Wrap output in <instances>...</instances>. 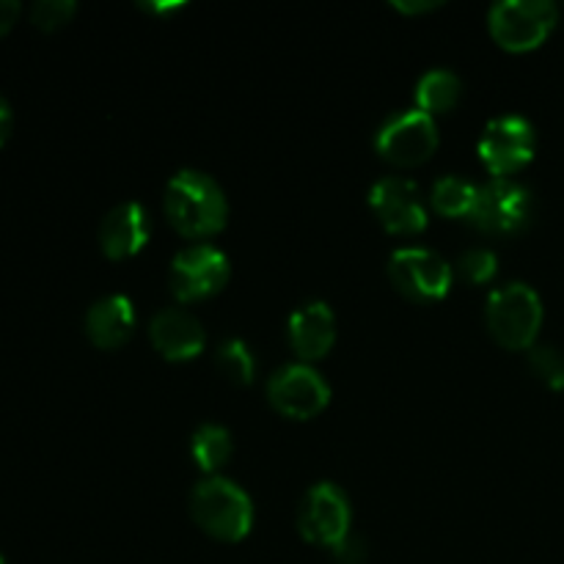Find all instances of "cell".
I'll list each match as a JSON object with an SVG mask.
<instances>
[{"label":"cell","instance_id":"cell-28","mask_svg":"<svg viewBox=\"0 0 564 564\" xmlns=\"http://www.w3.org/2000/svg\"><path fill=\"white\" fill-rule=\"evenodd\" d=\"M141 9L149 11V14H163V11L182 9V3H141Z\"/></svg>","mask_w":564,"mask_h":564},{"label":"cell","instance_id":"cell-23","mask_svg":"<svg viewBox=\"0 0 564 564\" xmlns=\"http://www.w3.org/2000/svg\"><path fill=\"white\" fill-rule=\"evenodd\" d=\"M77 14L75 0H39L31 6V22L44 33L61 31Z\"/></svg>","mask_w":564,"mask_h":564},{"label":"cell","instance_id":"cell-13","mask_svg":"<svg viewBox=\"0 0 564 564\" xmlns=\"http://www.w3.org/2000/svg\"><path fill=\"white\" fill-rule=\"evenodd\" d=\"M149 341L165 361H191L207 347V334L196 314L182 306H165L149 323Z\"/></svg>","mask_w":564,"mask_h":564},{"label":"cell","instance_id":"cell-25","mask_svg":"<svg viewBox=\"0 0 564 564\" xmlns=\"http://www.w3.org/2000/svg\"><path fill=\"white\" fill-rule=\"evenodd\" d=\"M20 14H22V6L17 3V0H0V39L17 25Z\"/></svg>","mask_w":564,"mask_h":564},{"label":"cell","instance_id":"cell-21","mask_svg":"<svg viewBox=\"0 0 564 564\" xmlns=\"http://www.w3.org/2000/svg\"><path fill=\"white\" fill-rule=\"evenodd\" d=\"M529 369H532L534 378L540 380L549 389L562 391L564 389V352L556 350L554 345H534L532 350H527Z\"/></svg>","mask_w":564,"mask_h":564},{"label":"cell","instance_id":"cell-15","mask_svg":"<svg viewBox=\"0 0 564 564\" xmlns=\"http://www.w3.org/2000/svg\"><path fill=\"white\" fill-rule=\"evenodd\" d=\"M286 336L301 358V364L319 361L334 350L336 341V317L334 308L323 301H308L292 312L290 323H286Z\"/></svg>","mask_w":564,"mask_h":564},{"label":"cell","instance_id":"cell-16","mask_svg":"<svg viewBox=\"0 0 564 564\" xmlns=\"http://www.w3.org/2000/svg\"><path fill=\"white\" fill-rule=\"evenodd\" d=\"M86 336L99 350H119L135 330V306L124 295L99 297L86 312Z\"/></svg>","mask_w":564,"mask_h":564},{"label":"cell","instance_id":"cell-12","mask_svg":"<svg viewBox=\"0 0 564 564\" xmlns=\"http://www.w3.org/2000/svg\"><path fill=\"white\" fill-rule=\"evenodd\" d=\"M369 207L391 235H419L427 229V207L416 182L405 176H383L369 191Z\"/></svg>","mask_w":564,"mask_h":564},{"label":"cell","instance_id":"cell-8","mask_svg":"<svg viewBox=\"0 0 564 564\" xmlns=\"http://www.w3.org/2000/svg\"><path fill=\"white\" fill-rule=\"evenodd\" d=\"M389 279L408 301L438 303L449 295L455 270L430 248H400L389 259Z\"/></svg>","mask_w":564,"mask_h":564},{"label":"cell","instance_id":"cell-22","mask_svg":"<svg viewBox=\"0 0 564 564\" xmlns=\"http://www.w3.org/2000/svg\"><path fill=\"white\" fill-rule=\"evenodd\" d=\"M457 273L463 275L466 284H490L499 273V259L490 248H468V251L460 253L457 259Z\"/></svg>","mask_w":564,"mask_h":564},{"label":"cell","instance_id":"cell-27","mask_svg":"<svg viewBox=\"0 0 564 564\" xmlns=\"http://www.w3.org/2000/svg\"><path fill=\"white\" fill-rule=\"evenodd\" d=\"M11 127H14V113H11V105L6 102V97H0V147L9 141Z\"/></svg>","mask_w":564,"mask_h":564},{"label":"cell","instance_id":"cell-26","mask_svg":"<svg viewBox=\"0 0 564 564\" xmlns=\"http://www.w3.org/2000/svg\"><path fill=\"white\" fill-rule=\"evenodd\" d=\"M441 3H435V0H416V3H411V0H394L391 3V9L402 11V14H427V11H435Z\"/></svg>","mask_w":564,"mask_h":564},{"label":"cell","instance_id":"cell-14","mask_svg":"<svg viewBox=\"0 0 564 564\" xmlns=\"http://www.w3.org/2000/svg\"><path fill=\"white\" fill-rule=\"evenodd\" d=\"M152 235V220L143 204L124 202L116 204L99 224V248L108 259H130L147 248Z\"/></svg>","mask_w":564,"mask_h":564},{"label":"cell","instance_id":"cell-18","mask_svg":"<svg viewBox=\"0 0 564 564\" xmlns=\"http://www.w3.org/2000/svg\"><path fill=\"white\" fill-rule=\"evenodd\" d=\"M231 452H235L231 435L229 430L220 427V424H202V427L193 433V441H191L193 463H196L207 477H218L220 468L229 463Z\"/></svg>","mask_w":564,"mask_h":564},{"label":"cell","instance_id":"cell-3","mask_svg":"<svg viewBox=\"0 0 564 564\" xmlns=\"http://www.w3.org/2000/svg\"><path fill=\"white\" fill-rule=\"evenodd\" d=\"M490 336L507 350H532L543 328V301L523 281H510L490 292L485 303Z\"/></svg>","mask_w":564,"mask_h":564},{"label":"cell","instance_id":"cell-24","mask_svg":"<svg viewBox=\"0 0 564 564\" xmlns=\"http://www.w3.org/2000/svg\"><path fill=\"white\" fill-rule=\"evenodd\" d=\"M334 556L339 564H364L367 562V545H364L361 538L350 534L341 545H336Z\"/></svg>","mask_w":564,"mask_h":564},{"label":"cell","instance_id":"cell-11","mask_svg":"<svg viewBox=\"0 0 564 564\" xmlns=\"http://www.w3.org/2000/svg\"><path fill=\"white\" fill-rule=\"evenodd\" d=\"M468 220L485 235H518L532 220V193L516 180L485 182Z\"/></svg>","mask_w":564,"mask_h":564},{"label":"cell","instance_id":"cell-9","mask_svg":"<svg viewBox=\"0 0 564 564\" xmlns=\"http://www.w3.org/2000/svg\"><path fill=\"white\" fill-rule=\"evenodd\" d=\"M268 402L281 416L306 422L328 408L330 386L312 364H286L270 375Z\"/></svg>","mask_w":564,"mask_h":564},{"label":"cell","instance_id":"cell-29","mask_svg":"<svg viewBox=\"0 0 564 564\" xmlns=\"http://www.w3.org/2000/svg\"><path fill=\"white\" fill-rule=\"evenodd\" d=\"M0 564H6V560H3V556H0Z\"/></svg>","mask_w":564,"mask_h":564},{"label":"cell","instance_id":"cell-5","mask_svg":"<svg viewBox=\"0 0 564 564\" xmlns=\"http://www.w3.org/2000/svg\"><path fill=\"white\" fill-rule=\"evenodd\" d=\"M350 499L339 485L317 482L314 488H308L297 507V532L306 543L334 551L336 545L350 538Z\"/></svg>","mask_w":564,"mask_h":564},{"label":"cell","instance_id":"cell-17","mask_svg":"<svg viewBox=\"0 0 564 564\" xmlns=\"http://www.w3.org/2000/svg\"><path fill=\"white\" fill-rule=\"evenodd\" d=\"M463 97V80L452 69H430L416 83V108L427 116L449 113Z\"/></svg>","mask_w":564,"mask_h":564},{"label":"cell","instance_id":"cell-4","mask_svg":"<svg viewBox=\"0 0 564 564\" xmlns=\"http://www.w3.org/2000/svg\"><path fill=\"white\" fill-rule=\"evenodd\" d=\"M560 22V9L551 0H499L488 14L490 36L510 53L540 47Z\"/></svg>","mask_w":564,"mask_h":564},{"label":"cell","instance_id":"cell-10","mask_svg":"<svg viewBox=\"0 0 564 564\" xmlns=\"http://www.w3.org/2000/svg\"><path fill=\"white\" fill-rule=\"evenodd\" d=\"M375 149L389 163L411 169L433 158L438 149V127L433 116L419 108H408L383 121L375 138Z\"/></svg>","mask_w":564,"mask_h":564},{"label":"cell","instance_id":"cell-20","mask_svg":"<svg viewBox=\"0 0 564 564\" xmlns=\"http://www.w3.org/2000/svg\"><path fill=\"white\" fill-rule=\"evenodd\" d=\"M215 364L237 386H251L257 378V358L242 339H226L215 352Z\"/></svg>","mask_w":564,"mask_h":564},{"label":"cell","instance_id":"cell-19","mask_svg":"<svg viewBox=\"0 0 564 564\" xmlns=\"http://www.w3.org/2000/svg\"><path fill=\"white\" fill-rule=\"evenodd\" d=\"M477 187L471 185L463 176H444L433 185V193H430V204L438 215L444 218H468L474 209V202H477Z\"/></svg>","mask_w":564,"mask_h":564},{"label":"cell","instance_id":"cell-1","mask_svg":"<svg viewBox=\"0 0 564 564\" xmlns=\"http://www.w3.org/2000/svg\"><path fill=\"white\" fill-rule=\"evenodd\" d=\"M163 209L169 224L191 240H207L218 235L229 220L224 187L196 169H182L171 176L163 193Z\"/></svg>","mask_w":564,"mask_h":564},{"label":"cell","instance_id":"cell-7","mask_svg":"<svg viewBox=\"0 0 564 564\" xmlns=\"http://www.w3.org/2000/svg\"><path fill=\"white\" fill-rule=\"evenodd\" d=\"M534 149H538V132L523 116H499L488 121L477 143L479 160L494 174V180H510L512 174L527 169L534 158Z\"/></svg>","mask_w":564,"mask_h":564},{"label":"cell","instance_id":"cell-2","mask_svg":"<svg viewBox=\"0 0 564 564\" xmlns=\"http://www.w3.org/2000/svg\"><path fill=\"white\" fill-rule=\"evenodd\" d=\"M191 516L204 534L220 543H240L253 527L251 499L226 477H207L193 488Z\"/></svg>","mask_w":564,"mask_h":564},{"label":"cell","instance_id":"cell-6","mask_svg":"<svg viewBox=\"0 0 564 564\" xmlns=\"http://www.w3.org/2000/svg\"><path fill=\"white\" fill-rule=\"evenodd\" d=\"M229 257L220 248L209 246V242H193L174 257L169 281L176 301L196 303L218 295L229 284Z\"/></svg>","mask_w":564,"mask_h":564}]
</instances>
